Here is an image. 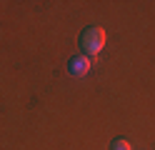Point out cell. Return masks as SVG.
I'll use <instances>...</instances> for the list:
<instances>
[{"label": "cell", "instance_id": "7a4b0ae2", "mask_svg": "<svg viewBox=\"0 0 155 150\" xmlns=\"http://www.w3.org/2000/svg\"><path fill=\"white\" fill-rule=\"evenodd\" d=\"M68 70H70V75H75V78L88 75V73H90V58H88V55H78V58H73L70 65H68Z\"/></svg>", "mask_w": 155, "mask_h": 150}, {"label": "cell", "instance_id": "6da1fadb", "mask_svg": "<svg viewBox=\"0 0 155 150\" xmlns=\"http://www.w3.org/2000/svg\"><path fill=\"white\" fill-rule=\"evenodd\" d=\"M80 45L88 55H98L105 48V30L103 28H88L80 38Z\"/></svg>", "mask_w": 155, "mask_h": 150}, {"label": "cell", "instance_id": "3957f363", "mask_svg": "<svg viewBox=\"0 0 155 150\" xmlns=\"http://www.w3.org/2000/svg\"><path fill=\"white\" fill-rule=\"evenodd\" d=\"M113 150H133V145L128 143V140H115V143H113Z\"/></svg>", "mask_w": 155, "mask_h": 150}]
</instances>
